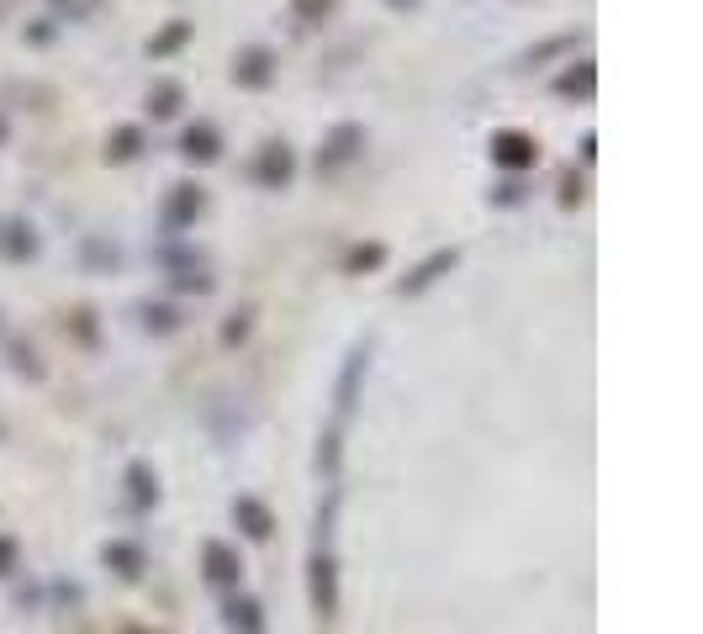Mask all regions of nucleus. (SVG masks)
Here are the masks:
<instances>
[{
    "label": "nucleus",
    "mask_w": 703,
    "mask_h": 634,
    "mask_svg": "<svg viewBox=\"0 0 703 634\" xmlns=\"http://www.w3.org/2000/svg\"><path fill=\"white\" fill-rule=\"evenodd\" d=\"M492 159L503 164V170H534V159H540V143H534V133L503 127V133L492 138Z\"/></svg>",
    "instance_id": "nucleus-1"
},
{
    "label": "nucleus",
    "mask_w": 703,
    "mask_h": 634,
    "mask_svg": "<svg viewBox=\"0 0 703 634\" xmlns=\"http://www.w3.org/2000/svg\"><path fill=\"white\" fill-rule=\"evenodd\" d=\"M365 143V133L355 122H344V127H333V138L318 148V170H339V164H349L355 159V148Z\"/></svg>",
    "instance_id": "nucleus-2"
},
{
    "label": "nucleus",
    "mask_w": 703,
    "mask_h": 634,
    "mask_svg": "<svg viewBox=\"0 0 703 634\" xmlns=\"http://www.w3.org/2000/svg\"><path fill=\"white\" fill-rule=\"evenodd\" d=\"M291 170H296V159H291L286 143H265V148H259V159H254V180L259 185H286Z\"/></svg>",
    "instance_id": "nucleus-3"
},
{
    "label": "nucleus",
    "mask_w": 703,
    "mask_h": 634,
    "mask_svg": "<svg viewBox=\"0 0 703 634\" xmlns=\"http://www.w3.org/2000/svg\"><path fill=\"white\" fill-rule=\"evenodd\" d=\"M270 74H275V53H270V48H244V53L233 59V80L249 85V90L270 85Z\"/></svg>",
    "instance_id": "nucleus-4"
},
{
    "label": "nucleus",
    "mask_w": 703,
    "mask_h": 634,
    "mask_svg": "<svg viewBox=\"0 0 703 634\" xmlns=\"http://www.w3.org/2000/svg\"><path fill=\"white\" fill-rule=\"evenodd\" d=\"M32 254H37L32 222H22V217H6V222H0V259L22 265V259H32Z\"/></svg>",
    "instance_id": "nucleus-5"
},
{
    "label": "nucleus",
    "mask_w": 703,
    "mask_h": 634,
    "mask_svg": "<svg viewBox=\"0 0 703 634\" xmlns=\"http://www.w3.org/2000/svg\"><path fill=\"white\" fill-rule=\"evenodd\" d=\"M455 259H460L455 249H434V254L423 259V265H418V270H413V275H407V281H402V296H413V291H423V286H434L439 275L455 265Z\"/></svg>",
    "instance_id": "nucleus-6"
},
{
    "label": "nucleus",
    "mask_w": 703,
    "mask_h": 634,
    "mask_svg": "<svg viewBox=\"0 0 703 634\" xmlns=\"http://www.w3.org/2000/svg\"><path fill=\"white\" fill-rule=\"evenodd\" d=\"M201 207H207V196H201V185H175V196H170V207H164V222L170 228H185Z\"/></svg>",
    "instance_id": "nucleus-7"
},
{
    "label": "nucleus",
    "mask_w": 703,
    "mask_h": 634,
    "mask_svg": "<svg viewBox=\"0 0 703 634\" xmlns=\"http://www.w3.org/2000/svg\"><path fill=\"white\" fill-rule=\"evenodd\" d=\"M312 608H318L323 619L339 608V598H333V561H328V555H312Z\"/></svg>",
    "instance_id": "nucleus-8"
},
{
    "label": "nucleus",
    "mask_w": 703,
    "mask_h": 634,
    "mask_svg": "<svg viewBox=\"0 0 703 634\" xmlns=\"http://www.w3.org/2000/svg\"><path fill=\"white\" fill-rule=\"evenodd\" d=\"M238 571H244V566H238V555H233L228 545H217V539H212V545H207V576H212L217 587H233V582H238Z\"/></svg>",
    "instance_id": "nucleus-9"
},
{
    "label": "nucleus",
    "mask_w": 703,
    "mask_h": 634,
    "mask_svg": "<svg viewBox=\"0 0 703 634\" xmlns=\"http://www.w3.org/2000/svg\"><path fill=\"white\" fill-rule=\"evenodd\" d=\"M180 154L196 159V164H212V159H217V127H207V122L191 127V133L180 138Z\"/></svg>",
    "instance_id": "nucleus-10"
},
{
    "label": "nucleus",
    "mask_w": 703,
    "mask_h": 634,
    "mask_svg": "<svg viewBox=\"0 0 703 634\" xmlns=\"http://www.w3.org/2000/svg\"><path fill=\"white\" fill-rule=\"evenodd\" d=\"M233 518H238V524H244V534H254V539L270 534V508H265V502H254V497H238V502H233Z\"/></svg>",
    "instance_id": "nucleus-11"
},
{
    "label": "nucleus",
    "mask_w": 703,
    "mask_h": 634,
    "mask_svg": "<svg viewBox=\"0 0 703 634\" xmlns=\"http://www.w3.org/2000/svg\"><path fill=\"white\" fill-rule=\"evenodd\" d=\"M592 85H598V74H592L587 59H582L577 69H566L561 80H555V90H561V96H592Z\"/></svg>",
    "instance_id": "nucleus-12"
},
{
    "label": "nucleus",
    "mask_w": 703,
    "mask_h": 634,
    "mask_svg": "<svg viewBox=\"0 0 703 634\" xmlns=\"http://www.w3.org/2000/svg\"><path fill=\"white\" fill-rule=\"evenodd\" d=\"M138 148H143V127H117V133L106 138V159L122 164V159H133Z\"/></svg>",
    "instance_id": "nucleus-13"
},
{
    "label": "nucleus",
    "mask_w": 703,
    "mask_h": 634,
    "mask_svg": "<svg viewBox=\"0 0 703 634\" xmlns=\"http://www.w3.org/2000/svg\"><path fill=\"white\" fill-rule=\"evenodd\" d=\"M360 370H365V349L349 354V365H344V376H339V413H349V407H355V381H360Z\"/></svg>",
    "instance_id": "nucleus-14"
},
{
    "label": "nucleus",
    "mask_w": 703,
    "mask_h": 634,
    "mask_svg": "<svg viewBox=\"0 0 703 634\" xmlns=\"http://www.w3.org/2000/svg\"><path fill=\"white\" fill-rule=\"evenodd\" d=\"M185 37H191V22H170V27L154 37V43H148V53H154V59H164V53H175Z\"/></svg>",
    "instance_id": "nucleus-15"
},
{
    "label": "nucleus",
    "mask_w": 703,
    "mask_h": 634,
    "mask_svg": "<svg viewBox=\"0 0 703 634\" xmlns=\"http://www.w3.org/2000/svg\"><path fill=\"white\" fill-rule=\"evenodd\" d=\"M148 106H154V117H175V111H180V85H175V80L154 85V96H148Z\"/></svg>",
    "instance_id": "nucleus-16"
},
{
    "label": "nucleus",
    "mask_w": 703,
    "mask_h": 634,
    "mask_svg": "<svg viewBox=\"0 0 703 634\" xmlns=\"http://www.w3.org/2000/svg\"><path fill=\"white\" fill-rule=\"evenodd\" d=\"M228 624L244 629V634H259V608H254L249 598H233V603H228Z\"/></svg>",
    "instance_id": "nucleus-17"
},
{
    "label": "nucleus",
    "mask_w": 703,
    "mask_h": 634,
    "mask_svg": "<svg viewBox=\"0 0 703 634\" xmlns=\"http://www.w3.org/2000/svg\"><path fill=\"white\" fill-rule=\"evenodd\" d=\"M333 6H339V0H291V11L302 16V22H323Z\"/></svg>",
    "instance_id": "nucleus-18"
},
{
    "label": "nucleus",
    "mask_w": 703,
    "mask_h": 634,
    "mask_svg": "<svg viewBox=\"0 0 703 634\" xmlns=\"http://www.w3.org/2000/svg\"><path fill=\"white\" fill-rule=\"evenodd\" d=\"M381 259H386V249H381V244L355 249V254H349V270H370V265H381Z\"/></svg>",
    "instance_id": "nucleus-19"
},
{
    "label": "nucleus",
    "mask_w": 703,
    "mask_h": 634,
    "mask_svg": "<svg viewBox=\"0 0 703 634\" xmlns=\"http://www.w3.org/2000/svg\"><path fill=\"white\" fill-rule=\"evenodd\" d=\"M127 481H133V497H138V502L154 497V487H148V471H143V465H133V471H127Z\"/></svg>",
    "instance_id": "nucleus-20"
},
{
    "label": "nucleus",
    "mask_w": 703,
    "mask_h": 634,
    "mask_svg": "<svg viewBox=\"0 0 703 634\" xmlns=\"http://www.w3.org/2000/svg\"><path fill=\"white\" fill-rule=\"evenodd\" d=\"M148 328L170 333V328H175V312H170V307H148Z\"/></svg>",
    "instance_id": "nucleus-21"
},
{
    "label": "nucleus",
    "mask_w": 703,
    "mask_h": 634,
    "mask_svg": "<svg viewBox=\"0 0 703 634\" xmlns=\"http://www.w3.org/2000/svg\"><path fill=\"white\" fill-rule=\"evenodd\" d=\"M566 48H571V37H550V43H540V48L529 53V64L534 59H550V53H566Z\"/></svg>",
    "instance_id": "nucleus-22"
},
{
    "label": "nucleus",
    "mask_w": 703,
    "mask_h": 634,
    "mask_svg": "<svg viewBox=\"0 0 703 634\" xmlns=\"http://www.w3.org/2000/svg\"><path fill=\"white\" fill-rule=\"evenodd\" d=\"M577 201H582V180L566 175V180H561V207H577Z\"/></svg>",
    "instance_id": "nucleus-23"
},
{
    "label": "nucleus",
    "mask_w": 703,
    "mask_h": 634,
    "mask_svg": "<svg viewBox=\"0 0 703 634\" xmlns=\"http://www.w3.org/2000/svg\"><path fill=\"white\" fill-rule=\"evenodd\" d=\"M106 561H117V566H127V571H133V566H138V550H127V545H111V550H106Z\"/></svg>",
    "instance_id": "nucleus-24"
},
{
    "label": "nucleus",
    "mask_w": 703,
    "mask_h": 634,
    "mask_svg": "<svg viewBox=\"0 0 703 634\" xmlns=\"http://www.w3.org/2000/svg\"><path fill=\"white\" fill-rule=\"evenodd\" d=\"M0 571H11V539H0Z\"/></svg>",
    "instance_id": "nucleus-25"
},
{
    "label": "nucleus",
    "mask_w": 703,
    "mask_h": 634,
    "mask_svg": "<svg viewBox=\"0 0 703 634\" xmlns=\"http://www.w3.org/2000/svg\"><path fill=\"white\" fill-rule=\"evenodd\" d=\"M392 6H397V11H407V6H418V0H392Z\"/></svg>",
    "instance_id": "nucleus-26"
},
{
    "label": "nucleus",
    "mask_w": 703,
    "mask_h": 634,
    "mask_svg": "<svg viewBox=\"0 0 703 634\" xmlns=\"http://www.w3.org/2000/svg\"><path fill=\"white\" fill-rule=\"evenodd\" d=\"M0 138H6V122H0Z\"/></svg>",
    "instance_id": "nucleus-27"
}]
</instances>
